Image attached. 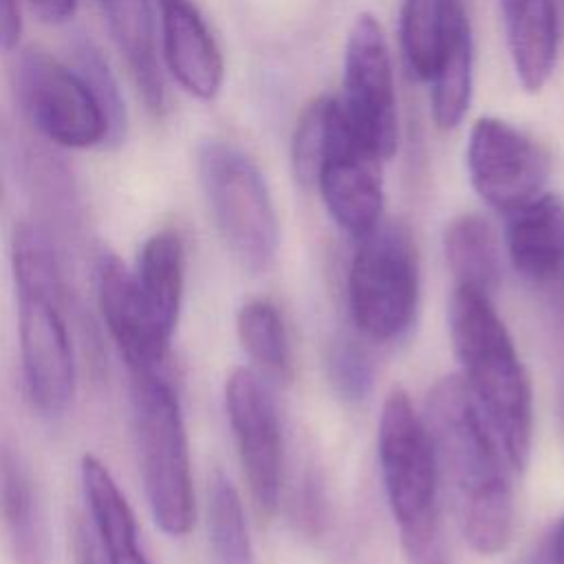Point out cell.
Wrapping results in <instances>:
<instances>
[{
	"label": "cell",
	"instance_id": "cell-17",
	"mask_svg": "<svg viewBox=\"0 0 564 564\" xmlns=\"http://www.w3.org/2000/svg\"><path fill=\"white\" fill-rule=\"evenodd\" d=\"M134 282L154 326L163 337L172 339L181 313L185 282L183 240L174 229H161L143 242L137 260Z\"/></svg>",
	"mask_w": 564,
	"mask_h": 564
},
{
	"label": "cell",
	"instance_id": "cell-21",
	"mask_svg": "<svg viewBox=\"0 0 564 564\" xmlns=\"http://www.w3.org/2000/svg\"><path fill=\"white\" fill-rule=\"evenodd\" d=\"M427 84L434 123L441 130H454L465 119L474 90V40L467 9L454 18Z\"/></svg>",
	"mask_w": 564,
	"mask_h": 564
},
{
	"label": "cell",
	"instance_id": "cell-4",
	"mask_svg": "<svg viewBox=\"0 0 564 564\" xmlns=\"http://www.w3.org/2000/svg\"><path fill=\"white\" fill-rule=\"evenodd\" d=\"M379 465L408 564H452L441 522L434 443L403 390L390 392L381 408Z\"/></svg>",
	"mask_w": 564,
	"mask_h": 564
},
{
	"label": "cell",
	"instance_id": "cell-7",
	"mask_svg": "<svg viewBox=\"0 0 564 564\" xmlns=\"http://www.w3.org/2000/svg\"><path fill=\"white\" fill-rule=\"evenodd\" d=\"M348 300L357 328L370 339L390 341L410 328L419 304V260L403 223L381 220L359 238Z\"/></svg>",
	"mask_w": 564,
	"mask_h": 564
},
{
	"label": "cell",
	"instance_id": "cell-14",
	"mask_svg": "<svg viewBox=\"0 0 564 564\" xmlns=\"http://www.w3.org/2000/svg\"><path fill=\"white\" fill-rule=\"evenodd\" d=\"M507 216V251L513 269L546 291L564 317V200L542 192Z\"/></svg>",
	"mask_w": 564,
	"mask_h": 564
},
{
	"label": "cell",
	"instance_id": "cell-5",
	"mask_svg": "<svg viewBox=\"0 0 564 564\" xmlns=\"http://www.w3.org/2000/svg\"><path fill=\"white\" fill-rule=\"evenodd\" d=\"M132 421L150 511L167 535L189 533L196 516L181 403L165 370L130 372Z\"/></svg>",
	"mask_w": 564,
	"mask_h": 564
},
{
	"label": "cell",
	"instance_id": "cell-28",
	"mask_svg": "<svg viewBox=\"0 0 564 564\" xmlns=\"http://www.w3.org/2000/svg\"><path fill=\"white\" fill-rule=\"evenodd\" d=\"M326 372L337 390V394L346 401L359 403L364 401L375 381V366L366 348L352 337H335L326 350Z\"/></svg>",
	"mask_w": 564,
	"mask_h": 564
},
{
	"label": "cell",
	"instance_id": "cell-15",
	"mask_svg": "<svg viewBox=\"0 0 564 564\" xmlns=\"http://www.w3.org/2000/svg\"><path fill=\"white\" fill-rule=\"evenodd\" d=\"M161 48L172 77L200 101L220 93L223 53L192 0H159Z\"/></svg>",
	"mask_w": 564,
	"mask_h": 564
},
{
	"label": "cell",
	"instance_id": "cell-3",
	"mask_svg": "<svg viewBox=\"0 0 564 564\" xmlns=\"http://www.w3.org/2000/svg\"><path fill=\"white\" fill-rule=\"evenodd\" d=\"M449 333L465 388L500 441L507 460L516 469L527 467L533 438L531 383L491 297L456 286L449 302Z\"/></svg>",
	"mask_w": 564,
	"mask_h": 564
},
{
	"label": "cell",
	"instance_id": "cell-35",
	"mask_svg": "<svg viewBox=\"0 0 564 564\" xmlns=\"http://www.w3.org/2000/svg\"><path fill=\"white\" fill-rule=\"evenodd\" d=\"M557 419H560V430L564 436V370H562L560 383H557Z\"/></svg>",
	"mask_w": 564,
	"mask_h": 564
},
{
	"label": "cell",
	"instance_id": "cell-11",
	"mask_svg": "<svg viewBox=\"0 0 564 564\" xmlns=\"http://www.w3.org/2000/svg\"><path fill=\"white\" fill-rule=\"evenodd\" d=\"M467 172L487 205L511 214L542 194L551 174V156L513 123L480 117L469 130Z\"/></svg>",
	"mask_w": 564,
	"mask_h": 564
},
{
	"label": "cell",
	"instance_id": "cell-2",
	"mask_svg": "<svg viewBox=\"0 0 564 564\" xmlns=\"http://www.w3.org/2000/svg\"><path fill=\"white\" fill-rule=\"evenodd\" d=\"M11 267L26 392L37 412L57 416L73 401L75 357L57 247L35 220L15 227Z\"/></svg>",
	"mask_w": 564,
	"mask_h": 564
},
{
	"label": "cell",
	"instance_id": "cell-32",
	"mask_svg": "<svg viewBox=\"0 0 564 564\" xmlns=\"http://www.w3.org/2000/svg\"><path fill=\"white\" fill-rule=\"evenodd\" d=\"M22 35L18 0H0V51H13Z\"/></svg>",
	"mask_w": 564,
	"mask_h": 564
},
{
	"label": "cell",
	"instance_id": "cell-22",
	"mask_svg": "<svg viewBox=\"0 0 564 564\" xmlns=\"http://www.w3.org/2000/svg\"><path fill=\"white\" fill-rule=\"evenodd\" d=\"M443 249L456 286L491 297L502 280V251L491 223L478 214L456 216L445 229Z\"/></svg>",
	"mask_w": 564,
	"mask_h": 564
},
{
	"label": "cell",
	"instance_id": "cell-8",
	"mask_svg": "<svg viewBox=\"0 0 564 564\" xmlns=\"http://www.w3.org/2000/svg\"><path fill=\"white\" fill-rule=\"evenodd\" d=\"M18 101L48 141L64 148L108 143L106 115L84 77L40 46H26L13 62Z\"/></svg>",
	"mask_w": 564,
	"mask_h": 564
},
{
	"label": "cell",
	"instance_id": "cell-6",
	"mask_svg": "<svg viewBox=\"0 0 564 564\" xmlns=\"http://www.w3.org/2000/svg\"><path fill=\"white\" fill-rule=\"evenodd\" d=\"M198 174L225 245L251 273L267 271L278 253L280 229L258 165L234 143L212 139L198 148Z\"/></svg>",
	"mask_w": 564,
	"mask_h": 564
},
{
	"label": "cell",
	"instance_id": "cell-34",
	"mask_svg": "<svg viewBox=\"0 0 564 564\" xmlns=\"http://www.w3.org/2000/svg\"><path fill=\"white\" fill-rule=\"evenodd\" d=\"M79 562L82 564H97L95 562V546L86 535H79Z\"/></svg>",
	"mask_w": 564,
	"mask_h": 564
},
{
	"label": "cell",
	"instance_id": "cell-13",
	"mask_svg": "<svg viewBox=\"0 0 564 564\" xmlns=\"http://www.w3.org/2000/svg\"><path fill=\"white\" fill-rule=\"evenodd\" d=\"M97 302L128 370H165L172 339L163 337L154 326L137 289L134 273L110 251L97 258Z\"/></svg>",
	"mask_w": 564,
	"mask_h": 564
},
{
	"label": "cell",
	"instance_id": "cell-27",
	"mask_svg": "<svg viewBox=\"0 0 564 564\" xmlns=\"http://www.w3.org/2000/svg\"><path fill=\"white\" fill-rule=\"evenodd\" d=\"M75 70L84 77L90 93L99 101L108 121V143H119L126 134V108L121 101L119 84L104 59L101 51L86 37L77 40L73 46Z\"/></svg>",
	"mask_w": 564,
	"mask_h": 564
},
{
	"label": "cell",
	"instance_id": "cell-19",
	"mask_svg": "<svg viewBox=\"0 0 564 564\" xmlns=\"http://www.w3.org/2000/svg\"><path fill=\"white\" fill-rule=\"evenodd\" d=\"M115 46L123 55L145 108L161 115L165 90L154 44L150 0H101Z\"/></svg>",
	"mask_w": 564,
	"mask_h": 564
},
{
	"label": "cell",
	"instance_id": "cell-1",
	"mask_svg": "<svg viewBox=\"0 0 564 564\" xmlns=\"http://www.w3.org/2000/svg\"><path fill=\"white\" fill-rule=\"evenodd\" d=\"M425 423L465 540L482 555L502 551L513 533L509 471L500 441L460 377L436 381L427 397Z\"/></svg>",
	"mask_w": 564,
	"mask_h": 564
},
{
	"label": "cell",
	"instance_id": "cell-20",
	"mask_svg": "<svg viewBox=\"0 0 564 564\" xmlns=\"http://www.w3.org/2000/svg\"><path fill=\"white\" fill-rule=\"evenodd\" d=\"M505 26L518 82L529 93L542 90L557 62L560 18L555 0H524L505 15Z\"/></svg>",
	"mask_w": 564,
	"mask_h": 564
},
{
	"label": "cell",
	"instance_id": "cell-25",
	"mask_svg": "<svg viewBox=\"0 0 564 564\" xmlns=\"http://www.w3.org/2000/svg\"><path fill=\"white\" fill-rule=\"evenodd\" d=\"M238 339L247 355L273 379L291 377V352L286 326L280 311L267 300H249L236 317Z\"/></svg>",
	"mask_w": 564,
	"mask_h": 564
},
{
	"label": "cell",
	"instance_id": "cell-18",
	"mask_svg": "<svg viewBox=\"0 0 564 564\" xmlns=\"http://www.w3.org/2000/svg\"><path fill=\"white\" fill-rule=\"evenodd\" d=\"M84 496L108 564H150L137 538L134 513L108 467L93 454L79 465Z\"/></svg>",
	"mask_w": 564,
	"mask_h": 564
},
{
	"label": "cell",
	"instance_id": "cell-12",
	"mask_svg": "<svg viewBox=\"0 0 564 564\" xmlns=\"http://www.w3.org/2000/svg\"><path fill=\"white\" fill-rule=\"evenodd\" d=\"M225 408L251 498L262 516H271L280 502L284 474L275 403L253 370L234 368L225 383Z\"/></svg>",
	"mask_w": 564,
	"mask_h": 564
},
{
	"label": "cell",
	"instance_id": "cell-37",
	"mask_svg": "<svg viewBox=\"0 0 564 564\" xmlns=\"http://www.w3.org/2000/svg\"><path fill=\"white\" fill-rule=\"evenodd\" d=\"M0 200H2V187H0Z\"/></svg>",
	"mask_w": 564,
	"mask_h": 564
},
{
	"label": "cell",
	"instance_id": "cell-29",
	"mask_svg": "<svg viewBox=\"0 0 564 564\" xmlns=\"http://www.w3.org/2000/svg\"><path fill=\"white\" fill-rule=\"evenodd\" d=\"M337 99L317 97L302 110L291 139V165L302 185H313L317 159L326 139V130L333 117Z\"/></svg>",
	"mask_w": 564,
	"mask_h": 564
},
{
	"label": "cell",
	"instance_id": "cell-23",
	"mask_svg": "<svg viewBox=\"0 0 564 564\" xmlns=\"http://www.w3.org/2000/svg\"><path fill=\"white\" fill-rule=\"evenodd\" d=\"M37 218H33L55 242L73 245L79 236L82 212L68 170L48 152H31L26 170Z\"/></svg>",
	"mask_w": 564,
	"mask_h": 564
},
{
	"label": "cell",
	"instance_id": "cell-10",
	"mask_svg": "<svg viewBox=\"0 0 564 564\" xmlns=\"http://www.w3.org/2000/svg\"><path fill=\"white\" fill-rule=\"evenodd\" d=\"M381 163L383 159L350 128L337 101L313 185L319 189L333 220L357 240L381 223Z\"/></svg>",
	"mask_w": 564,
	"mask_h": 564
},
{
	"label": "cell",
	"instance_id": "cell-33",
	"mask_svg": "<svg viewBox=\"0 0 564 564\" xmlns=\"http://www.w3.org/2000/svg\"><path fill=\"white\" fill-rule=\"evenodd\" d=\"M26 2L40 15V20L51 24H62L70 20L77 9V0H26Z\"/></svg>",
	"mask_w": 564,
	"mask_h": 564
},
{
	"label": "cell",
	"instance_id": "cell-26",
	"mask_svg": "<svg viewBox=\"0 0 564 564\" xmlns=\"http://www.w3.org/2000/svg\"><path fill=\"white\" fill-rule=\"evenodd\" d=\"M207 524L216 555L223 564H251L253 551L240 496L231 478L216 469L207 487Z\"/></svg>",
	"mask_w": 564,
	"mask_h": 564
},
{
	"label": "cell",
	"instance_id": "cell-30",
	"mask_svg": "<svg viewBox=\"0 0 564 564\" xmlns=\"http://www.w3.org/2000/svg\"><path fill=\"white\" fill-rule=\"evenodd\" d=\"M293 516L297 527H302L306 533H319L324 524V491L322 478L315 469H306L300 476L293 496Z\"/></svg>",
	"mask_w": 564,
	"mask_h": 564
},
{
	"label": "cell",
	"instance_id": "cell-16",
	"mask_svg": "<svg viewBox=\"0 0 564 564\" xmlns=\"http://www.w3.org/2000/svg\"><path fill=\"white\" fill-rule=\"evenodd\" d=\"M0 516L13 564H51L42 507L20 456L11 447L0 449Z\"/></svg>",
	"mask_w": 564,
	"mask_h": 564
},
{
	"label": "cell",
	"instance_id": "cell-9",
	"mask_svg": "<svg viewBox=\"0 0 564 564\" xmlns=\"http://www.w3.org/2000/svg\"><path fill=\"white\" fill-rule=\"evenodd\" d=\"M350 128L386 161L399 145V110L388 42L372 13H359L344 46L341 99Z\"/></svg>",
	"mask_w": 564,
	"mask_h": 564
},
{
	"label": "cell",
	"instance_id": "cell-36",
	"mask_svg": "<svg viewBox=\"0 0 564 564\" xmlns=\"http://www.w3.org/2000/svg\"><path fill=\"white\" fill-rule=\"evenodd\" d=\"M500 2V11H502V18L509 15L513 9H518L524 0H498Z\"/></svg>",
	"mask_w": 564,
	"mask_h": 564
},
{
	"label": "cell",
	"instance_id": "cell-24",
	"mask_svg": "<svg viewBox=\"0 0 564 564\" xmlns=\"http://www.w3.org/2000/svg\"><path fill=\"white\" fill-rule=\"evenodd\" d=\"M463 0H403L399 15L401 51L410 70L427 82Z\"/></svg>",
	"mask_w": 564,
	"mask_h": 564
},
{
	"label": "cell",
	"instance_id": "cell-31",
	"mask_svg": "<svg viewBox=\"0 0 564 564\" xmlns=\"http://www.w3.org/2000/svg\"><path fill=\"white\" fill-rule=\"evenodd\" d=\"M527 564H564V516H560L531 551Z\"/></svg>",
	"mask_w": 564,
	"mask_h": 564
}]
</instances>
